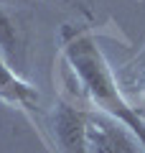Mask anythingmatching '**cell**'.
Wrapping results in <instances>:
<instances>
[{"label":"cell","instance_id":"1","mask_svg":"<svg viewBox=\"0 0 145 153\" xmlns=\"http://www.w3.org/2000/svg\"><path fill=\"white\" fill-rule=\"evenodd\" d=\"M61 71H64V82L71 87V94L79 102L89 105V110H99L104 115L117 117L132 133H138V138L145 146V123L140 120L138 110L122 94L117 74L107 64L92 33L71 26L64 28V33H61Z\"/></svg>","mask_w":145,"mask_h":153},{"label":"cell","instance_id":"2","mask_svg":"<svg viewBox=\"0 0 145 153\" xmlns=\"http://www.w3.org/2000/svg\"><path fill=\"white\" fill-rule=\"evenodd\" d=\"M0 56L18 76L26 74L31 56V16L8 3H0Z\"/></svg>","mask_w":145,"mask_h":153},{"label":"cell","instance_id":"3","mask_svg":"<svg viewBox=\"0 0 145 153\" xmlns=\"http://www.w3.org/2000/svg\"><path fill=\"white\" fill-rule=\"evenodd\" d=\"M87 151L89 153H145L143 140L125 123L99 110L87 112Z\"/></svg>","mask_w":145,"mask_h":153},{"label":"cell","instance_id":"4","mask_svg":"<svg viewBox=\"0 0 145 153\" xmlns=\"http://www.w3.org/2000/svg\"><path fill=\"white\" fill-rule=\"evenodd\" d=\"M87 107L76 102H56L51 115V133L59 153H89L87 151Z\"/></svg>","mask_w":145,"mask_h":153},{"label":"cell","instance_id":"5","mask_svg":"<svg viewBox=\"0 0 145 153\" xmlns=\"http://www.w3.org/2000/svg\"><path fill=\"white\" fill-rule=\"evenodd\" d=\"M0 100H5L8 105H18L23 110H33L38 105V89L23 76H18L3 56H0Z\"/></svg>","mask_w":145,"mask_h":153},{"label":"cell","instance_id":"6","mask_svg":"<svg viewBox=\"0 0 145 153\" xmlns=\"http://www.w3.org/2000/svg\"><path fill=\"white\" fill-rule=\"evenodd\" d=\"M117 82L127 102L138 110L140 120L145 123V46L130 64H125V69L117 74Z\"/></svg>","mask_w":145,"mask_h":153},{"label":"cell","instance_id":"7","mask_svg":"<svg viewBox=\"0 0 145 153\" xmlns=\"http://www.w3.org/2000/svg\"><path fill=\"white\" fill-rule=\"evenodd\" d=\"M61 3H66L69 8L79 10L81 16H87V18L94 16V0H61Z\"/></svg>","mask_w":145,"mask_h":153}]
</instances>
